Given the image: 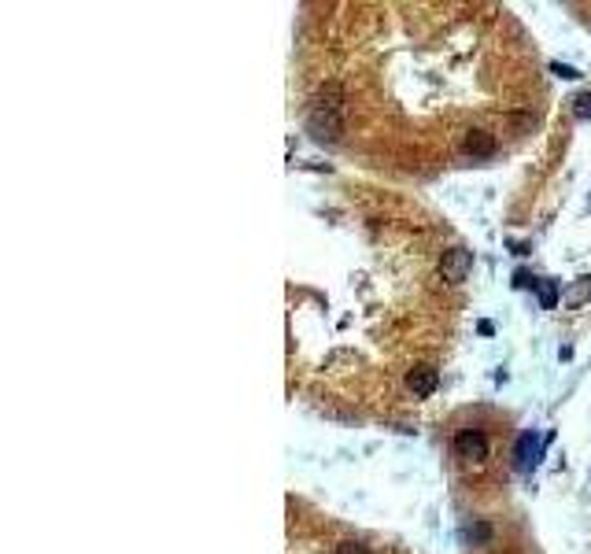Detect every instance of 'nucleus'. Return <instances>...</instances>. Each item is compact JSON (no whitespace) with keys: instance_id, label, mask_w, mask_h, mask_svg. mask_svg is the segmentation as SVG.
<instances>
[{"instance_id":"f257e3e1","label":"nucleus","mask_w":591,"mask_h":554,"mask_svg":"<svg viewBox=\"0 0 591 554\" xmlns=\"http://www.w3.org/2000/svg\"><path fill=\"white\" fill-rule=\"evenodd\" d=\"M555 440V432H547V436H536L532 429H525L521 436H518V444H513V469L518 473H532L536 466H539V458H543V447Z\"/></svg>"},{"instance_id":"f03ea898","label":"nucleus","mask_w":591,"mask_h":554,"mask_svg":"<svg viewBox=\"0 0 591 554\" xmlns=\"http://www.w3.org/2000/svg\"><path fill=\"white\" fill-rule=\"evenodd\" d=\"M307 133H311L318 145H337L344 133V119L340 111H326V108H311L307 115Z\"/></svg>"},{"instance_id":"7ed1b4c3","label":"nucleus","mask_w":591,"mask_h":554,"mask_svg":"<svg viewBox=\"0 0 591 554\" xmlns=\"http://www.w3.org/2000/svg\"><path fill=\"white\" fill-rule=\"evenodd\" d=\"M473 270V252L469 248H447L444 259H440V277L447 285H462Z\"/></svg>"},{"instance_id":"20e7f679","label":"nucleus","mask_w":591,"mask_h":554,"mask_svg":"<svg viewBox=\"0 0 591 554\" xmlns=\"http://www.w3.org/2000/svg\"><path fill=\"white\" fill-rule=\"evenodd\" d=\"M455 455L466 458V462H484V458H488V440H484V432H477V429L458 432V436H455Z\"/></svg>"},{"instance_id":"39448f33","label":"nucleus","mask_w":591,"mask_h":554,"mask_svg":"<svg viewBox=\"0 0 591 554\" xmlns=\"http://www.w3.org/2000/svg\"><path fill=\"white\" fill-rule=\"evenodd\" d=\"M436 384H440V373H436L432 366H414L407 370V392L414 399H429L436 392Z\"/></svg>"},{"instance_id":"423d86ee","label":"nucleus","mask_w":591,"mask_h":554,"mask_svg":"<svg viewBox=\"0 0 591 554\" xmlns=\"http://www.w3.org/2000/svg\"><path fill=\"white\" fill-rule=\"evenodd\" d=\"M466 152H469V156H477V159L495 156V137L488 130H469L466 133Z\"/></svg>"},{"instance_id":"0eeeda50","label":"nucleus","mask_w":591,"mask_h":554,"mask_svg":"<svg viewBox=\"0 0 591 554\" xmlns=\"http://www.w3.org/2000/svg\"><path fill=\"white\" fill-rule=\"evenodd\" d=\"M536 300H539V307H543V311H555L558 300H562V281H555V277H539Z\"/></svg>"},{"instance_id":"6e6552de","label":"nucleus","mask_w":591,"mask_h":554,"mask_svg":"<svg viewBox=\"0 0 591 554\" xmlns=\"http://www.w3.org/2000/svg\"><path fill=\"white\" fill-rule=\"evenodd\" d=\"M588 300H591V277H576L573 285L562 292V303L573 307V311H576V307H584Z\"/></svg>"},{"instance_id":"1a4fd4ad","label":"nucleus","mask_w":591,"mask_h":554,"mask_svg":"<svg viewBox=\"0 0 591 554\" xmlns=\"http://www.w3.org/2000/svg\"><path fill=\"white\" fill-rule=\"evenodd\" d=\"M340 100H344V93H340V85H337V82H329V85H322V89H318V96H314V104H311V108H326V111H340Z\"/></svg>"},{"instance_id":"9d476101","label":"nucleus","mask_w":591,"mask_h":554,"mask_svg":"<svg viewBox=\"0 0 591 554\" xmlns=\"http://www.w3.org/2000/svg\"><path fill=\"white\" fill-rule=\"evenodd\" d=\"M573 119L576 122H591V93H576L573 96Z\"/></svg>"},{"instance_id":"9b49d317","label":"nucleus","mask_w":591,"mask_h":554,"mask_svg":"<svg viewBox=\"0 0 591 554\" xmlns=\"http://www.w3.org/2000/svg\"><path fill=\"white\" fill-rule=\"evenodd\" d=\"M550 74H558V78H565V82H573V78H581V71L576 67H569V63H550Z\"/></svg>"},{"instance_id":"f8f14e48","label":"nucleus","mask_w":591,"mask_h":554,"mask_svg":"<svg viewBox=\"0 0 591 554\" xmlns=\"http://www.w3.org/2000/svg\"><path fill=\"white\" fill-rule=\"evenodd\" d=\"M539 277H532L529 270H513V289H536Z\"/></svg>"},{"instance_id":"ddd939ff","label":"nucleus","mask_w":591,"mask_h":554,"mask_svg":"<svg viewBox=\"0 0 591 554\" xmlns=\"http://www.w3.org/2000/svg\"><path fill=\"white\" fill-rule=\"evenodd\" d=\"M337 554H366V547L355 544V539H344V544H337Z\"/></svg>"},{"instance_id":"4468645a","label":"nucleus","mask_w":591,"mask_h":554,"mask_svg":"<svg viewBox=\"0 0 591 554\" xmlns=\"http://www.w3.org/2000/svg\"><path fill=\"white\" fill-rule=\"evenodd\" d=\"M488 536H492V528H488V525H473L469 532H466V539H477V544H484Z\"/></svg>"},{"instance_id":"2eb2a0df","label":"nucleus","mask_w":591,"mask_h":554,"mask_svg":"<svg viewBox=\"0 0 591 554\" xmlns=\"http://www.w3.org/2000/svg\"><path fill=\"white\" fill-rule=\"evenodd\" d=\"M477 333H481V337H492V333H495V326H492V321H481V326H477Z\"/></svg>"}]
</instances>
